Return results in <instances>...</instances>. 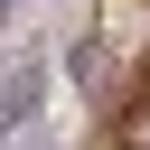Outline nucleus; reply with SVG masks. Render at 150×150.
Masks as SVG:
<instances>
[{
  "label": "nucleus",
  "mask_w": 150,
  "mask_h": 150,
  "mask_svg": "<svg viewBox=\"0 0 150 150\" xmlns=\"http://www.w3.org/2000/svg\"><path fill=\"white\" fill-rule=\"evenodd\" d=\"M38 112H47V66H38V56L0 66V141H28Z\"/></svg>",
  "instance_id": "nucleus-1"
},
{
  "label": "nucleus",
  "mask_w": 150,
  "mask_h": 150,
  "mask_svg": "<svg viewBox=\"0 0 150 150\" xmlns=\"http://www.w3.org/2000/svg\"><path fill=\"white\" fill-rule=\"evenodd\" d=\"M66 75H75V94H84L94 112H112V103H122V66H112V38H75V47H66Z\"/></svg>",
  "instance_id": "nucleus-2"
},
{
  "label": "nucleus",
  "mask_w": 150,
  "mask_h": 150,
  "mask_svg": "<svg viewBox=\"0 0 150 150\" xmlns=\"http://www.w3.org/2000/svg\"><path fill=\"white\" fill-rule=\"evenodd\" d=\"M0 28H9V0H0Z\"/></svg>",
  "instance_id": "nucleus-3"
}]
</instances>
